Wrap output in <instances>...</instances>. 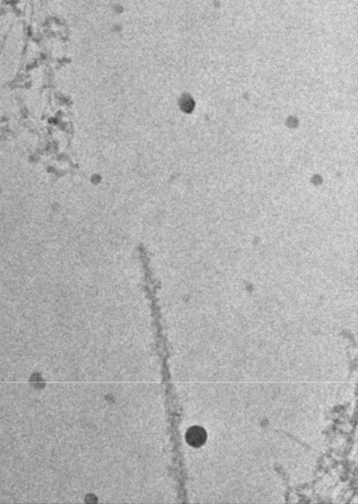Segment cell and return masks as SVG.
I'll return each mask as SVG.
<instances>
[{
  "instance_id": "cell-1",
  "label": "cell",
  "mask_w": 358,
  "mask_h": 504,
  "mask_svg": "<svg viewBox=\"0 0 358 504\" xmlns=\"http://www.w3.org/2000/svg\"><path fill=\"white\" fill-rule=\"evenodd\" d=\"M207 440V433L203 427L193 426L187 434V441L193 447L202 446Z\"/></svg>"
}]
</instances>
